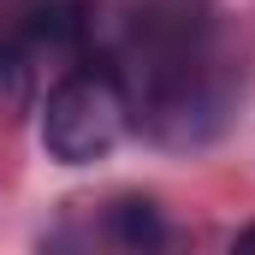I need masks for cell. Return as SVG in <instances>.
I'll return each mask as SVG.
<instances>
[{
  "label": "cell",
  "mask_w": 255,
  "mask_h": 255,
  "mask_svg": "<svg viewBox=\"0 0 255 255\" xmlns=\"http://www.w3.org/2000/svg\"><path fill=\"white\" fill-rule=\"evenodd\" d=\"M232 255H255V226H244V232H238V244H232Z\"/></svg>",
  "instance_id": "cell-4"
},
{
  "label": "cell",
  "mask_w": 255,
  "mask_h": 255,
  "mask_svg": "<svg viewBox=\"0 0 255 255\" xmlns=\"http://www.w3.org/2000/svg\"><path fill=\"white\" fill-rule=\"evenodd\" d=\"M107 226H113V244L125 255H160V244H166V220L154 214V202H136V196L113 208Z\"/></svg>",
  "instance_id": "cell-3"
},
{
  "label": "cell",
  "mask_w": 255,
  "mask_h": 255,
  "mask_svg": "<svg viewBox=\"0 0 255 255\" xmlns=\"http://www.w3.org/2000/svg\"><path fill=\"white\" fill-rule=\"evenodd\" d=\"M95 6L83 0H42L0 24V101H30L42 71H77L95 60Z\"/></svg>",
  "instance_id": "cell-2"
},
{
  "label": "cell",
  "mask_w": 255,
  "mask_h": 255,
  "mask_svg": "<svg viewBox=\"0 0 255 255\" xmlns=\"http://www.w3.org/2000/svg\"><path fill=\"white\" fill-rule=\"evenodd\" d=\"M125 125H130V95L107 60L65 71L42 101V148L60 166H89V160L113 154Z\"/></svg>",
  "instance_id": "cell-1"
}]
</instances>
